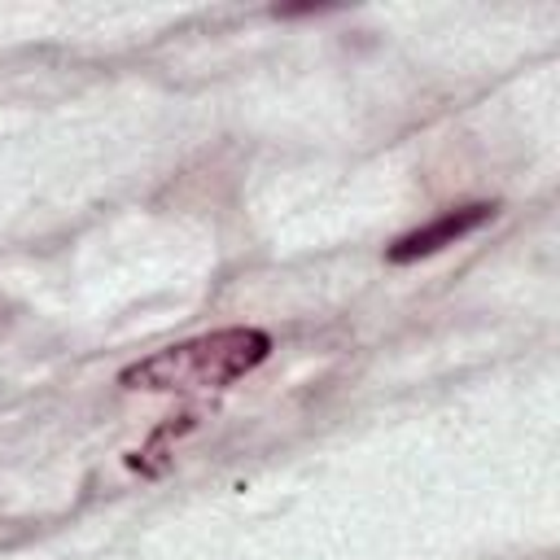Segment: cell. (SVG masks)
Returning a JSON list of instances; mask_svg holds the SVG:
<instances>
[{"label": "cell", "mask_w": 560, "mask_h": 560, "mask_svg": "<svg viewBox=\"0 0 560 560\" xmlns=\"http://www.w3.org/2000/svg\"><path fill=\"white\" fill-rule=\"evenodd\" d=\"M271 354V337L262 328H219L179 346H166L131 368H122L127 389H153V394H192V389H223L241 376H249Z\"/></svg>", "instance_id": "1"}, {"label": "cell", "mask_w": 560, "mask_h": 560, "mask_svg": "<svg viewBox=\"0 0 560 560\" xmlns=\"http://www.w3.org/2000/svg\"><path fill=\"white\" fill-rule=\"evenodd\" d=\"M490 214H494V206H490V201H472V206L446 210V214L429 219L424 228H416V232L398 236V241L385 249V258H389V262H398V267H402V262H416V258H429V254H438V249L455 245L459 236L477 232V228H481Z\"/></svg>", "instance_id": "2"}]
</instances>
